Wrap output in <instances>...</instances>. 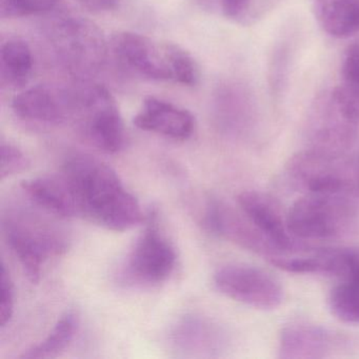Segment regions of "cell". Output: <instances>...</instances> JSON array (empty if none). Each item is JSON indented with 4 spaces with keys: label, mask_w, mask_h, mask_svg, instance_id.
I'll use <instances>...</instances> for the list:
<instances>
[{
    "label": "cell",
    "mask_w": 359,
    "mask_h": 359,
    "mask_svg": "<svg viewBox=\"0 0 359 359\" xmlns=\"http://www.w3.org/2000/svg\"><path fill=\"white\" fill-rule=\"evenodd\" d=\"M76 93L74 123L96 148L110 154L119 152L125 146L126 129L114 97L97 83L77 85Z\"/></svg>",
    "instance_id": "cell-6"
},
{
    "label": "cell",
    "mask_w": 359,
    "mask_h": 359,
    "mask_svg": "<svg viewBox=\"0 0 359 359\" xmlns=\"http://www.w3.org/2000/svg\"><path fill=\"white\" fill-rule=\"evenodd\" d=\"M22 189L36 207L60 218L77 216L68 187L60 177H36L22 182Z\"/></svg>",
    "instance_id": "cell-16"
},
{
    "label": "cell",
    "mask_w": 359,
    "mask_h": 359,
    "mask_svg": "<svg viewBox=\"0 0 359 359\" xmlns=\"http://www.w3.org/2000/svg\"><path fill=\"white\" fill-rule=\"evenodd\" d=\"M239 209L252 224L270 241L280 255L310 250L304 241L295 238L287 228V216L283 217L278 203L262 192L245 191L237 198Z\"/></svg>",
    "instance_id": "cell-12"
},
{
    "label": "cell",
    "mask_w": 359,
    "mask_h": 359,
    "mask_svg": "<svg viewBox=\"0 0 359 359\" xmlns=\"http://www.w3.org/2000/svg\"><path fill=\"white\" fill-rule=\"evenodd\" d=\"M3 231L32 283L41 280L46 262L68 248L66 237L57 228L27 210L8 211L3 217Z\"/></svg>",
    "instance_id": "cell-2"
},
{
    "label": "cell",
    "mask_w": 359,
    "mask_h": 359,
    "mask_svg": "<svg viewBox=\"0 0 359 359\" xmlns=\"http://www.w3.org/2000/svg\"><path fill=\"white\" fill-rule=\"evenodd\" d=\"M214 285L226 297L258 310H275L283 302L280 283L266 271L248 264L219 269Z\"/></svg>",
    "instance_id": "cell-8"
},
{
    "label": "cell",
    "mask_w": 359,
    "mask_h": 359,
    "mask_svg": "<svg viewBox=\"0 0 359 359\" xmlns=\"http://www.w3.org/2000/svg\"><path fill=\"white\" fill-rule=\"evenodd\" d=\"M313 10L330 36L346 39L359 33V0H314Z\"/></svg>",
    "instance_id": "cell-17"
},
{
    "label": "cell",
    "mask_w": 359,
    "mask_h": 359,
    "mask_svg": "<svg viewBox=\"0 0 359 359\" xmlns=\"http://www.w3.org/2000/svg\"><path fill=\"white\" fill-rule=\"evenodd\" d=\"M113 53L130 72L154 81H173L170 43H157L138 33L119 32L112 39Z\"/></svg>",
    "instance_id": "cell-10"
},
{
    "label": "cell",
    "mask_w": 359,
    "mask_h": 359,
    "mask_svg": "<svg viewBox=\"0 0 359 359\" xmlns=\"http://www.w3.org/2000/svg\"><path fill=\"white\" fill-rule=\"evenodd\" d=\"M60 0H0V16L4 20L29 18L49 13Z\"/></svg>",
    "instance_id": "cell-22"
},
{
    "label": "cell",
    "mask_w": 359,
    "mask_h": 359,
    "mask_svg": "<svg viewBox=\"0 0 359 359\" xmlns=\"http://www.w3.org/2000/svg\"><path fill=\"white\" fill-rule=\"evenodd\" d=\"M353 195L306 192L287 214L290 232L299 241H321L348 234L356 224Z\"/></svg>",
    "instance_id": "cell-3"
},
{
    "label": "cell",
    "mask_w": 359,
    "mask_h": 359,
    "mask_svg": "<svg viewBox=\"0 0 359 359\" xmlns=\"http://www.w3.org/2000/svg\"><path fill=\"white\" fill-rule=\"evenodd\" d=\"M352 344L344 334L311 323H291L279 335V357L315 359L333 356Z\"/></svg>",
    "instance_id": "cell-13"
},
{
    "label": "cell",
    "mask_w": 359,
    "mask_h": 359,
    "mask_svg": "<svg viewBox=\"0 0 359 359\" xmlns=\"http://www.w3.org/2000/svg\"><path fill=\"white\" fill-rule=\"evenodd\" d=\"M12 110L18 118L30 123L52 126L74 123L76 88L53 85L28 88L14 97Z\"/></svg>",
    "instance_id": "cell-9"
},
{
    "label": "cell",
    "mask_w": 359,
    "mask_h": 359,
    "mask_svg": "<svg viewBox=\"0 0 359 359\" xmlns=\"http://www.w3.org/2000/svg\"><path fill=\"white\" fill-rule=\"evenodd\" d=\"M86 9L95 13L110 12L118 7L121 0H77Z\"/></svg>",
    "instance_id": "cell-27"
},
{
    "label": "cell",
    "mask_w": 359,
    "mask_h": 359,
    "mask_svg": "<svg viewBox=\"0 0 359 359\" xmlns=\"http://www.w3.org/2000/svg\"><path fill=\"white\" fill-rule=\"evenodd\" d=\"M32 50L24 39H10L0 49L1 85L10 90L24 89L32 76Z\"/></svg>",
    "instance_id": "cell-18"
},
{
    "label": "cell",
    "mask_w": 359,
    "mask_h": 359,
    "mask_svg": "<svg viewBox=\"0 0 359 359\" xmlns=\"http://www.w3.org/2000/svg\"><path fill=\"white\" fill-rule=\"evenodd\" d=\"M327 302L336 318L359 325V275L341 279L330 292Z\"/></svg>",
    "instance_id": "cell-20"
},
{
    "label": "cell",
    "mask_w": 359,
    "mask_h": 359,
    "mask_svg": "<svg viewBox=\"0 0 359 359\" xmlns=\"http://www.w3.org/2000/svg\"><path fill=\"white\" fill-rule=\"evenodd\" d=\"M287 172L306 192L354 195L359 188V163L344 152L312 147L290 159Z\"/></svg>",
    "instance_id": "cell-5"
},
{
    "label": "cell",
    "mask_w": 359,
    "mask_h": 359,
    "mask_svg": "<svg viewBox=\"0 0 359 359\" xmlns=\"http://www.w3.org/2000/svg\"><path fill=\"white\" fill-rule=\"evenodd\" d=\"M172 348L180 356L190 358L217 357L228 346L222 327L201 315H184L176 321L170 333Z\"/></svg>",
    "instance_id": "cell-14"
},
{
    "label": "cell",
    "mask_w": 359,
    "mask_h": 359,
    "mask_svg": "<svg viewBox=\"0 0 359 359\" xmlns=\"http://www.w3.org/2000/svg\"><path fill=\"white\" fill-rule=\"evenodd\" d=\"M0 152H1V169H0L1 180L20 173L28 167L29 161L26 155L14 144L3 140Z\"/></svg>",
    "instance_id": "cell-24"
},
{
    "label": "cell",
    "mask_w": 359,
    "mask_h": 359,
    "mask_svg": "<svg viewBox=\"0 0 359 359\" xmlns=\"http://www.w3.org/2000/svg\"><path fill=\"white\" fill-rule=\"evenodd\" d=\"M60 176L70 191L77 216L115 232L142 222L144 215L137 199L104 161L74 153L67 157Z\"/></svg>",
    "instance_id": "cell-1"
},
{
    "label": "cell",
    "mask_w": 359,
    "mask_h": 359,
    "mask_svg": "<svg viewBox=\"0 0 359 359\" xmlns=\"http://www.w3.org/2000/svg\"><path fill=\"white\" fill-rule=\"evenodd\" d=\"M344 86L359 92V41L348 46L342 62Z\"/></svg>",
    "instance_id": "cell-26"
},
{
    "label": "cell",
    "mask_w": 359,
    "mask_h": 359,
    "mask_svg": "<svg viewBox=\"0 0 359 359\" xmlns=\"http://www.w3.org/2000/svg\"><path fill=\"white\" fill-rule=\"evenodd\" d=\"M134 125L142 131L184 142L194 132L195 118L182 107L149 96L134 118Z\"/></svg>",
    "instance_id": "cell-15"
},
{
    "label": "cell",
    "mask_w": 359,
    "mask_h": 359,
    "mask_svg": "<svg viewBox=\"0 0 359 359\" xmlns=\"http://www.w3.org/2000/svg\"><path fill=\"white\" fill-rule=\"evenodd\" d=\"M203 224L212 234L243 249L268 256L270 259L280 255L241 210L236 211L220 199H210L205 208Z\"/></svg>",
    "instance_id": "cell-11"
},
{
    "label": "cell",
    "mask_w": 359,
    "mask_h": 359,
    "mask_svg": "<svg viewBox=\"0 0 359 359\" xmlns=\"http://www.w3.org/2000/svg\"><path fill=\"white\" fill-rule=\"evenodd\" d=\"M1 298H0V325L5 327L11 321L14 314V304H15V293L14 285L10 276L9 271L6 268L5 264L1 266Z\"/></svg>",
    "instance_id": "cell-25"
},
{
    "label": "cell",
    "mask_w": 359,
    "mask_h": 359,
    "mask_svg": "<svg viewBox=\"0 0 359 359\" xmlns=\"http://www.w3.org/2000/svg\"><path fill=\"white\" fill-rule=\"evenodd\" d=\"M79 327V313L74 310L67 311L60 317L47 337L36 346L25 351L20 358L48 359L60 356L72 344Z\"/></svg>",
    "instance_id": "cell-19"
},
{
    "label": "cell",
    "mask_w": 359,
    "mask_h": 359,
    "mask_svg": "<svg viewBox=\"0 0 359 359\" xmlns=\"http://www.w3.org/2000/svg\"><path fill=\"white\" fill-rule=\"evenodd\" d=\"M170 62L174 83L187 87H194L198 83L201 77L198 65L184 48L170 43Z\"/></svg>",
    "instance_id": "cell-21"
},
{
    "label": "cell",
    "mask_w": 359,
    "mask_h": 359,
    "mask_svg": "<svg viewBox=\"0 0 359 359\" xmlns=\"http://www.w3.org/2000/svg\"><path fill=\"white\" fill-rule=\"evenodd\" d=\"M47 39L65 68L83 77L104 66L107 45L97 27L75 16H60L47 29Z\"/></svg>",
    "instance_id": "cell-4"
},
{
    "label": "cell",
    "mask_w": 359,
    "mask_h": 359,
    "mask_svg": "<svg viewBox=\"0 0 359 359\" xmlns=\"http://www.w3.org/2000/svg\"><path fill=\"white\" fill-rule=\"evenodd\" d=\"M176 266L173 245L161 233L158 214L149 213L147 226L128 257L125 277L140 285H159L167 280Z\"/></svg>",
    "instance_id": "cell-7"
},
{
    "label": "cell",
    "mask_w": 359,
    "mask_h": 359,
    "mask_svg": "<svg viewBox=\"0 0 359 359\" xmlns=\"http://www.w3.org/2000/svg\"><path fill=\"white\" fill-rule=\"evenodd\" d=\"M203 8L217 12L226 20L241 22L251 9L252 0H197Z\"/></svg>",
    "instance_id": "cell-23"
}]
</instances>
